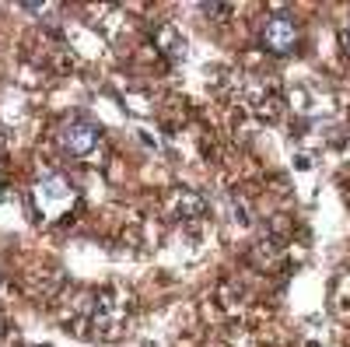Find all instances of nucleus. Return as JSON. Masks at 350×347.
Returning <instances> with one entry per match:
<instances>
[{"mask_svg": "<svg viewBox=\"0 0 350 347\" xmlns=\"http://www.w3.org/2000/svg\"><path fill=\"white\" fill-rule=\"evenodd\" d=\"M74 186L64 179V176H42L36 183V204L46 218H60L74 207Z\"/></svg>", "mask_w": 350, "mask_h": 347, "instance_id": "obj_1", "label": "nucleus"}, {"mask_svg": "<svg viewBox=\"0 0 350 347\" xmlns=\"http://www.w3.org/2000/svg\"><path fill=\"white\" fill-rule=\"evenodd\" d=\"M60 140H64V148L74 155V158H84V162H92L102 148V130L95 123H88V120H70L64 123L60 130Z\"/></svg>", "mask_w": 350, "mask_h": 347, "instance_id": "obj_2", "label": "nucleus"}, {"mask_svg": "<svg viewBox=\"0 0 350 347\" xmlns=\"http://www.w3.org/2000/svg\"><path fill=\"white\" fill-rule=\"evenodd\" d=\"M259 42H262V49L273 53V56H287L291 49L298 46V25H295V18H287V14L267 18V25H262V32H259Z\"/></svg>", "mask_w": 350, "mask_h": 347, "instance_id": "obj_3", "label": "nucleus"}, {"mask_svg": "<svg viewBox=\"0 0 350 347\" xmlns=\"http://www.w3.org/2000/svg\"><path fill=\"white\" fill-rule=\"evenodd\" d=\"M126 323V298L123 295H102L92 309V326L98 337H120V326Z\"/></svg>", "mask_w": 350, "mask_h": 347, "instance_id": "obj_4", "label": "nucleus"}, {"mask_svg": "<svg viewBox=\"0 0 350 347\" xmlns=\"http://www.w3.org/2000/svg\"><path fill=\"white\" fill-rule=\"evenodd\" d=\"M172 211L183 221H200V218H207V200H203L200 193H193V190H183V193H175Z\"/></svg>", "mask_w": 350, "mask_h": 347, "instance_id": "obj_5", "label": "nucleus"}, {"mask_svg": "<svg viewBox=\"0 0 350 347\" xmlns=\"http://www.w3.org/2000/svg\"><path fill=\"white\" fill-rule=\"evenodd\" d=\"M158 42H165L161 49L172 56V60H183V56H186V39L175 32V28H161V32H158Z\"/></svg>", "mask_w": 350, "mask_h": 347, "instance_id": "obj_6", "label": "nucleus"}, {"mask_svg": "<svg viewBox=\"0 0 350 347\" xmlns=\"http://www.w3.org/2000/svg\"><path fill=\"white\" fill-rule=\"evenodd\" d=\"M25 11H32V14H42V11H49V4H25Z\"/></svg>", "mask_w": 350, "mask_h": 347, "instance_id": "obj_7", "label": "nucleus"}, {"mask_svg": "<svg viewBox=\"0 0 350 347\" xmlns=\"http://www.w3.org/2000/svg\"><path fill=\"white\" fill-rule=\"evenodd\" d=\"M343 46L350 49V21H347V28H343Z\"/></svg>", "mask_w": 350, "mask_h": 347, "instance_id": "obj_8", "label": "nucleus"}, {"mask_svg": "<svg viewBox=\"0 0 350 347\" xmlns=\"http://www.w3.org/2000/svg\"><path fill=\"white\" fill-rule=\"evenodd\" d=\"M8 148V133H4V127H0V151Z\"/></svg>", "mask_w": 350, "mask_h": 347, "instance_id": "obj_9", "label": "nucleus"}, {"mask_svg": "<svg viewBox=\"0 0 350 347\" xmlns=\"http://www.w3.org/2000/svg\"><path fill=\"white\" fill-rule=\"evenodd\" d=\"M0 337H4V316H0Z\"/></svg>", "mask_w": 350, "mask_h": 347, "instance_id": "obj_10", "label": "nucleus"}]
</instances>
